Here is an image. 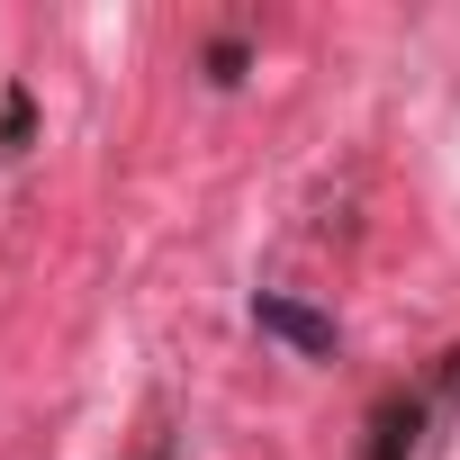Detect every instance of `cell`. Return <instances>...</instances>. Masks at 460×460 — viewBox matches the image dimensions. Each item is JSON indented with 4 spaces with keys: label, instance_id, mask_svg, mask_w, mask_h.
Wrapping results in <instances>:
<instances>
[{
    "label": "cell",
    "instance_id": "1",
    "mask_svg": "<svg viewBox=\"0 0 460 460\" xmlns=\"http://www.w3.org/2000/svg\"><path fill=\"white\" fill-rule=\"evenodd\" d=\"M451 406H460V352H451L424 388H406V397L379 406V424H370V460H433V442H442L433 424H442Z\"/></svg>",
    "mask_w": 460,
    "mask_h": 460
},
{
    "label": "cell",
    "instance_id": "2",
    "mask_svg": "<svg viewBox=\"0 0 460 460\" xmlns=\"http://www.w3.org/2000/svg\"><path fill=\"white\" fill-rule=\"evenodd\" d=\"M253 325H262V334H280V343H289V352H307V361H316V352H334V316L298 307L289 289H262V298H253Z\"/></svg>",
    "mask_w": 460,
    "mask_h": 460
},
{
    "label": "cell",
    "instance_id": "3",
    "mask_svg": "<svg viewBox=\"0 0 460 460\" xmlns=\"http://www.w3.org/2000/svg\"><path fill=\"white\" fill-rule=\"evenodd\" d=\"M154 460H172V451H154Z\"/></svg>",
    "mask_w": 460,
    "mask_h": 460
}]
</instances>
